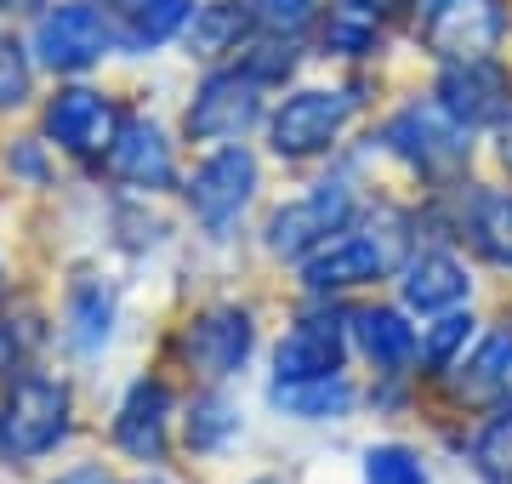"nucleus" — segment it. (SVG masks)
<instances>
[{"label":"nucleus","mask_w":512,"mask_h":484,"mask_svg":"<svg viewBox=\"0 0 512 484\" xmlns=\"http://www.w3.org/2000/svg\"><path fill=\"white\" fill-rule=\"evenodd\" d=\"M69 439V382L57 376H18L0 405V456L40 462Z\"/></svg>","instance_id":"obj_1"},{"label":"nucleus","mask_w":512,"mask_h":484,"mask_svg":"<svg viewBox=\"0 0 512 484\" xmlns=\"http://www.w3.org/2000/svg\"><path fill=\"white\" fill-rule=\"evenodd\" d=\"M382 143L387 154H399L404 166L421 171V177H456L467 166V154H473V126H461L456 114L433 97V103H404L382 126Z\"/></svg>","instance_id":"obj_2"},{"label":"nucleus","mask_w":512,"mask_h":484,"mask_svg":"<svg viewBox=\"0 0 512 484\" xmlns=\"http://www.w3.org/2000/svg\"><path fill=\"white\" fill-rule=\"evenodd\" d=\"M353 183L348 177H325V183H313L302 200L279 205L274 223H268V251L285 262H308L319 245H330L342 228H353Z\"/></svg>","instance_id":"obj_3"},{"label":"nucleus","mask_w":512,"mask_h":484,"mask_svg":"<svg viewBox=\"0 0 512 484\" xmlns=\"http://www.w3.org/2000/svg\"><path fill=\"white\" fill-rule=\"evenodd\" d=\"M114 23L97 0H52V12L35 23V57L52 75H86L114 52Z\"/></svg>","instance_id":"obj_4"},{"label":"nucleus","mask_w":512,"mask_h":484,"mask_svg":"<svg viewBox=\"0 0 512 484\" xmlns=\"http://www.w3.org/2000/svg\"><path fill=\"white\" fill-rule=\"evenodd\" d=\"M507 35L501 0H421L416 6V40L439 63H473L490 57Z\"/></svg>","instance_id":"obj_5"},{"label":"nucleus","mask_w":512,"mask_h":484,"mask_svg":"<svg viewBox=\"0 0 512 484\" xmlns=\"http://www.w3.org/2000/svg\"><path fill=\"white\" fill-rule=\"evenodd\" d=\"M348 120H353V92L313 86V92L285 97V109L268 120V143H274L279 160H313V154H325L342 137Z\"/></svg>","instance_id":"obj_6"},{"label":"nucleus","mask_w":512,"mask_h":484,"mask_svg":"<svg viewBox=\"0 0 512 484\" xmlns=\"http://www.w3.org/2000/svg\"><path fill=\"white\" fill-rule=\"evenodd\" d=\"M399 262V234L387 228H342L330 245H319L308 257V291H348V285H370L382 280L387 268Z\"/></svg>","instance_id":"obj_7"},{"label":"nucleus","mask_w":512,"mask_h":484,"mask_svg":"<svg viewBox=\"0 0 512 484\" xmlns=\"http://www.w3.org/2000/svg\"><path fill=\"white\" fill-rule=\"evenodd\" d=\"M183 194H188V205H194V217H200L211 234H228V228L239 223V211H245L251 194H256V160H251V149H239V143L217 149L200 171H194V177H188Z\"/></svg>","instance_id":"obj_8"},{"label":"nucleus","mask_w":512,"mask_h":484,"mask_svg":"<svg viewBox=\"0 0 512 484\" xmlns=\"http://www.w3.org/2000/svg\"><path fill=\"white\" fill-rule=\"evenodd\" d=\"M262 86L251 75H239V69H222V75H205V86L194 92L188 103L183 126L194 143H234L245 131L262 120Z\"/></svg>","instance_id":"obj_9"},{"label":"nucleus","mask_w":512,"mask_h":484,"mask_svg":"<svg viewBox=\"0 0 512 484\" xmlns=\"http://www.w3.org/2000/svg\"><path fill=\"white\" fill-rule=\"evenodd\" d=\"M256 348V325L245 308H205L183 325V359L188 371L205 376V382H222L234 376Z\"/></svg>","instance_id":"obj_10"},{"label":"nucleus","mask_w":512,"mask_h":484,"mask_svg":"<svg viewBox=\"0 0 512 484\" xmlns=\"http://www.w3.org/2000/svg\"><path fill=\"white\" fill-rule=\"evenodd\" d=\"M114 131H120V109H114V97L92 92V86H69L46 103V137L63 154H80V160L109 154Z\"/></svg>","instance_id":"obj_11"},{"label":"nucleus","mask_w":512,"mask_h":484,"mask_svg":"<svg viewBox=\"0 0 512 484\" xmlns=\"http://www.w3.org/2000/svg\"><path fill=\"white\" fill-rule=\"evenodd\" d=\"M348 359V325L342 314H302L274 348V376L302 382V376H336Z\"/></svg>","instance_id":"obj_12"},{"label":"nucleus","mask_w":512,"mask_h":484,"mask_svg":"<svg viewBox=\"0 0 512 484\" xmlns=\"http://www.w3.org/2000/svg\"><path fill=\"white\" fill-rule=\"evenodd\" d=\"M439 103L456 114L461 126H490V120H507L512 80H507V69H495L490 57H473V63H444Z\"/></svg>","instance_id":"obj_13"},{"label":"nucleus","mask_w":512,"mask_h":484,"mask_svg":"<svg viewBox=\"0 0 512 484\" xmlns=\"http://www.w3.org/2000/svg\"><path fill=\"white\" fill-rule=\"evenodd\" d=\"M109 171L126 188H143V194H160L177 177V160H171V143L154 120H120L109 143Z\"/></svg>","instance_id":"obj_14"},{"label":"nucleus","mask_w":512,"mask_h":484,"mask_svg":"<svg viewBox=\"0 0 512 484\" xmlns=\"http://www.w3.org/2000/svg\"><path fill=\"white\" fill-rule=\"evenodd\" d=\"M165 422H171V393L143 376V382H131V393L120 399L114 445L126 450L131 462H160L165 456Z\"/></svg>","instance_id":"obj_15"},{"label":"nucleus","mask_w":512,"mask_h":484,"mask_svg":"<svg viewBox=\"0 0 512 484\" xmlns=\"http://www.w3.org/2000/svg\"><path fill=\"white\" fill-rule=\"evenodd\" d=\"M399 291L416 314H450V308H461V302L473 297V280H467V268L450 251H416V257L404 262Z\"/></svg>","instance_id":"obj_16"},{"label":"nucleus","mask_w":512,"mask_h":484,"mask_svg":"<svg viewBox=\"0 0 512 484\" xmlns=\"http://www.w3.org/2000/svg\"><path fill=\"white\" fill-rule=\"evenodd\" d=\"M461 240L490 268H512V188H473L461 211Z\"/></svg>","instance_id":"obj_17"},{"label":"nucleus","mask_w":512,"mask_h":484,"mask_svg":"<svg viewBox=\"0 0 512 484\" xmlns=\"http://www.w3.org/2000/svg\"><path fill=\"white\" fill-rule=\"evenodd\" d=\"M353 336H359V354H365L382 376L410 371V359L421 354L416 325H410L399 308H365V314L353 319Z\"/></svg>","instance_id":"obj_18"},{"label":"nucleus","mask_w":512,"mask_h":484,"mask_svg":"<svg viewBox=\"0 0 512 484\" xmlns=\"http://www.w3.org/2000/svg\"><path fill=\"white\" fill-rule=\"evenodd\" d=\"M251 6H239V0H211V6H194V18L183 29V46L188 57H222V52H239V40L251 35Z\"/></svg>","instance_id":"obj_19"},{"label":"nucleus","mask_w":512,"mask_h":484,"mask_svg":"<svg viewBox=\"0 0 512 484\" xmlns=\"http://www.w3.org/2000/svg\"><path fill=\"white\" fill-rule=\"evenodd\" d=\"M353 382L342 371L336 376H302V382H274V405L302 416V422H330V416H348L353 410Z\"/></svg>","instance_id":"obj_20"},{"label":"nucleus","mask_w":512,"mask_h":484,"mask_svg":"<svg viewBox=\"0 0 512 484\" xmlns=\"http://www.w3.org/2000/svg\"><path fill=\"white\" fill-rule=\"evenodd\" d=\"M188 18H194V0H131L120 46H126V52H154V46L183 35Z\"/></svg>","instance_id":"obj_21"},{"label":"nucleus","mask_w":512,"mask_h":484,"mask_svg":"<svg viewBox=\"0 0 512 484\" xmlns=\"http://www.w3.org/2000/svg\"><path fill=\"white\" fill-rule=\"evenodd\" d=\"M461 393L478 405H512V336H490L467 365H461Z\"/></svg>","instance_id":"obj_22"},{"label":"nucleus","mask_w":512,"mask_h":484,"mask_svg":"<svg viewBox=\"0 0 512 484\" xmlns=\"http://www.w3.org/2000/svg\"><path fill=\"white\" fill-rule=\"evenodd\" d=\"M382 29H387V18L370 12L365 0H336L325 18V52L330 57H370L382 46Z\"/></svg>","instance_id":"obj_23"},{"label":"nucleus","mask_w":512,"mask_h":484,"mask_svg":"<svg viewBox=\"0 0 512 484\" xmlns=\"http://www.w3.org/2000/svg\"><path fill=\"white\" fill-rule=\"evenodd\" d=\"M114 331V291L103 280H80L69 291V336L80 354H97Z\"/></svg>","instance_id":"obj_24"},{"label":"nucleus","mask_w":512,"mask_h":484,"mask_svg":"<svg viewBox=\"0 0 512 484\" xmlns=\"http://www.w3.org/2000/svg\"><path fill=\"white\" fill-rule=\"evenodd\" d=\"M234 433H239V405H234V399H222V393H200V399L188 405V422H183L188 450L211 456V450H222Z\"/></svg>","instance_id":"obj_25"},{"label":"nucleus","mask_w":512,"mask_h":484,"mask_svg":"<svg viewBox=\"0 0 512 484\" xmlns=\"http://www.w3.org/2000/svg\"><path fill=\"white\" fill-rule=\"evenodd\" d=\"M473 462L490 484H512V405H501V416L484 422V433L473 445Z\"/></svg>","instance_id":"obj_26"},{"label":"nucleus","mask_w":512,"mask_h":484,"mask_svg":"<svg viewBox=\"0 0 512 484\" xmlns=\"http://www.w3.org/2000/svg\"><path fill=\"white\" fill-rule=\"evenodd\" d=\"M365 484H433L427 462L404 445H370L365 450Z\"/></svg>","instance_id":"obj_27"},{"label":"nucleus","mask_w":512,"mask_h":484,"mask_svg":"<svg viewBox=\"0 0 512 484\" xmlns=\"http://www.w3.org/2000/svg\"><path fill=\"white\" fill-rule=\"evenodd\" d=\"M467 342H473V314H456V308H450V314H444L439 325H427L421 359H427L433 371H450V365L461 359V348H467Z\"/></svg>","instance_id":"obj_28"},{"label":"nucleus","mask_w":512,"mask_h":484,"mask_svg":"<svg viewBox=\"0 0 512 484\" xmlns=\"http://www.w3.org/2000/svg\"><path fill=\"white\" fill-rule=\"evenodd\" d=\"M291 69H296L291 40H262V46L245 52V75H251L256 86H279V80H291Z\"/></svg>","instance_id":"obj_29"},{"label":"nucleus","mask_w":512,"mask_h":484,"mask_svg":"<svg viewBox=\"0 0 512 484\" xmlns=\"http://www.w3.org/2000/svg\"><path fill=\"white\" fill-rule=\"evenodd\" d=\"M29 80H35V69H29L23 46L0 35V109H18V103H29Z\"/></svg>","instance_id":"obj_30"},{"label":"nucleus","mask_w":512,"mask_h":484,"mask_svg":"<svg viewBox=\"0 0 512 484\" xmlns=\"http://www.w3.org/2000/svg\"><path fill=\"white\" fill-rule=\"evenodd\" d=\"M313 6H319V0H251L256 23H268L274 35H296V29L313 18Z\"/></svg>","instance_id":"obj_31"},{"label":"nucleus","mask_w":512,"mask_h":484,"mask_svg":"<svg viewBox=\"0 0 512 484\" xmlns=\"http://www.w3.org/2000/svg\"><path fill=\"white\" fill-rule=\"evenodd\" d=\"M18 354H23V336L12 319H0V376H12L18 371Z\"/></svg>","instance_id":"obj_32"},{"label":"nucleus","mask_w":512,"mask_h":484,"mask_svg":"<svg viewBox=\"0 0 512 484\" xmlns=\"http://www.w3.org/2000/svg\"><path fill=\"white\" fill-rule=\"evenodd\" d=\"M57 484H120L109 473V467H97V462H86V467H69V473H63V479Z\"/></svg>","instance_id":"obj_33"},{"label":"nucleus","mask_w":512,"mask_h":484,"mask_svg":"<svg viewBox=\"0 0 512 484\" xmlns=\"http://www.w3.org/2000/svg\"><path fill=\"white\" fill-rule=\"evenodd\" d=\"M6 166H12V171H23V177H35V183H40V154H35V149L6 154Z\"/></svg>","instance_id":"obj_34"},{"label":"nucleus","mask_w":512,"mask_h":484,"mask_svg":"<svg viewBox=\"0 0 512 484\" xmlns=\"http://www.w3.org/2000/svg\"><path fill=\"white\" fill-rule=\"evenodd\" d=\"M370 12H382V18H393V12H404V6H410V0H365Z\"/></svg>","instance_id":"obj_35"},{"label":"nucleus","mask_w":512,"mask_h":484,"mask_svg":"<svg viewBox=\"0 0 512 484\" xmlns=\"http://www.w3.org/2000/svg\"><path fill=\"white\" fill-rule=\"evenodd\" d=\"M35 6H52V0H0V12H35Z\"/></svg>","instance_id":"obj_36"},{"label":"nucleus","mask_w":512,"mask_h":484,"mask_svg":"<svg viewBox=\"0 0 512 484\" xmlns=\"http://www.w3.org/2000/svg\"><path fill=\"white\" fill-rule=\"evenodd\" d=\"M501 160H507V166H512V120H507V126H501Z\"/></svg>","instance_id":"obj_37"},{"label":"nucleus","mask_w":512,"mask_h":484,"mask_svg":"<svg viewBox=\"0 0 512 484\" xmlns=\"http://www.w3.org/2000/svg\"><path fill=\"white\" fill-rule=\"evenodd\" d=\"M143 484H171V479H143Z\"/></svg>","instance_id":"obj_38"},{"label":"nucleus","mask_w":512,"mask_h":484,"mask_svg":"<svg viewBox=\"0 0 512 484\" xmlns=\"http://www.w3.org/2000/svg\"><path fill=\"white\" fill-rule=\"evenodd\" d=\"M256 484H279V479H256Z\"/></svg>","instance_id":"obj_39"},{"label":"nucleus","mask_w":512,"mask_h":484,"mask_svg":"<svg viewBox=\"0 0 512 484\" xmlns=\"http://www.w3.org/2000/svg\"><path fill=\"white\" fill-rule=\"evenodd\" d=\"M0 285H6V268H0Z\"/></svg>","instance_id":"obj_40"}]
</instances>
